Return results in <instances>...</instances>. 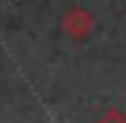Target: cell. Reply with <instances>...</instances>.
I'll list each match as a JSON object with an SVG mask.
<instances>
[{
  "label": "cell",
  "mask_w": 126,
  "mask_h": 123,
  "mask_svg": "<svg viewBox=\"0 0 126 123\" xmlns=\"http://www.w3.org/2000/svg\"><path fill=\"white\" fill-rule=\"evenodd\" d=\"M59 26H62V33H64L70 41L77 44V41H85V38L93 33L95 18H93V13H90L85 5H70V8L64 10V15H62Z\"/></svg>",
  "instance_id": "1"
},
{
  "label": "cell",
  "mask_w": 126,
  "mask_h": 123,
  "mask_svg": "<svg viewBox=\"0 0 126 123\" xmlns=\"http://www.w3.org/2000/svg\"><path fill=\"white\" fill-rule=\"evenodd\" d=\"M98 123H126V113L121 108H108L106 113L98 118Z\"/></svg>",
  "instance_id": "2"
}]
</instances>
